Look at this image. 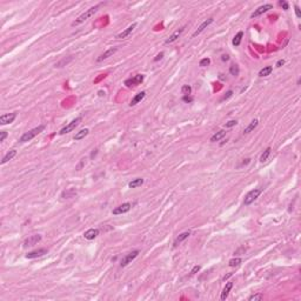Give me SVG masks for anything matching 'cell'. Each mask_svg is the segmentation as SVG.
I'll return each mask as SVG.
<instances>
[{
  "instance_id": "obj_36",
  "label": "cell",
  "mask_w": 301,
  "mask_h": 301,
  "mask_svg": "<svg viewBox=\"0 0 301 301\" xmlns=\"http://www.w3.org/2000/svg\"><path fill=\"white\" fill-rule=\"evenodd\" d=\"M236 124H238V121H236V120H229L228 122H226L225 126L227 128H229V127H233V126H235Z\"/></svg>"
},
{
  "instance_id": "obj_32",
  "label": "cell",
  "mask_w": 301,
  "mask_h": 301,
  "mask_svg": "<svg viewBox=\"0 0 301 301\" xmlns=\"http://www.w3.org/2000/svg\"><path fill=\"white\" fill-rule=\"evenodd\" d=\"M210 64H211V60H210L208 58H203V59H201L200 62H199V65H200L201 67H206V66H208Z\"/></svg>"
},
{
  "instance_id": "obj_8",
  "label": "cell",
  "mask_w": 301,
  "mask_h": 301,
  "mask_svg": "<svg viewBox=\"0 0 301 301\" xmlns=\"http://www.w3.org/2000/svg\"><path fill=\"white\" fill-rule=\"evenodd\" d=\"M273 8V5L272 4H266V5H262V6H260V7H258L251 14V18L253 19V18H256V17H259V15H261V14H263V13H266V12H268L269 9H272Z\"/></svg>"
},
{
  "instance_id": "obj_43",
  "label": "cell",
  "mask_w": 301,
  "mask_h": 301,
  "mask_svg": "<svg viewBox=\"0 0 301 301\" xmlns=\"http://www.w3.org/2000/svg\"><path fill=\"white\" fill-rule=\"evenodd\" d=\"M284 64H285V60H279L278 62H277V67H281Z\"/></svg>"
},
{
  "instance_id": "obj_38",
  "label": "cell",
  "mask_w": 301,
  "mask_h": 301,
  "mask_svg": "<svg viewBox=\"0 0 301 301\" xmlns=\"http://www.w3.org/2000/svg\"><path fill=\"white\" fill-rule=\"evenodd\" d=\"M182 100H184L185 102H192V101H193V98L189 97V95H185V97L182 98Z\"/></svg>"
},
{
  "instance_id": "obj_4",
  "label": "cell",
  "mask_w": 301,
  "mask_h": 301,
  "mask_svg": "<svg viewBox=\"0 0 301 301\" xmlns=\"http://www.w3.org/2000/svg\"><path fill=\"white\" fill-rule=\"evenodd\" d=\"M80 122H81V118H80V117H79V118H75L74 120H72L68 125H66L64 128H61L60 132H59V134H60V136H64V134H67L69 132H72L73 129H75V127H76Z\"/></svg>"
},
{
  "instance_id": "obj_23",
  "label": "cell",
  "mask_w": 301,
  "mask_h": 301,
  "mask_svg": "<svg viewBox=\"0 0 301 301\" xmlns=\"http://www.w3.org/2000/svg\"><path fill=\"white\" fill-rule=\"evenodd\" d=\"M258 124H259V120H258V119H254V120H252L248 126L245 128L243 133H245V134H248V133H251V132H252V131H253V129H254V128L258 126Z\"/></svg>"
},
{
  "instance_id": "obj_21",
  "label": "cell",
  "mask_w": 301,
  "mask_h": 301,
  "mask_svg": "<svg viewBox=\"0 0 301 301\" xmlns=\"http://www.w3.org/2000/svg\"><path fill=\"white\" fill-rule=\"evenodd\" d=\"M191 235V232L189 231H187V232H184V233H181L177 239H175V241H174V246H178L180 242H182L184 240H186L187 239L188 236Z\"/></svg>"
},
{
  "instance_id": "obj_25",
  "label": "cell",
  "mask_w": 301,
  "mask_h": 301,
  "mask_svg": "<svg viewBox=\"0 0 301 301\" xmlns=\"http://www.w3.org/2000/svg\"><path fill=\"white\" fill-rule=\"evenodd\" d=\"M143 184V179H141V178H136V179L131 181V182L128 184V186H129V188H136V187H139V186H141Z\"/></svg>"
},
{
  "instance_id": "obj_29",
  "label": "cell",
  "mask_w": 301,
  "mask_h": 301,
  "mask_svg": "<svg viewBox=\"0 0 301 301\" xmlns=\"http://www.w3.org/2000/svg\"><path fill=\"white\" fill-rule=\"evenodd\" d=\"M241 262H242V260H241L240 258H234V259H231V260H229L228 265H229L231 267H235V266H239Z\"/></svg>"
},
{
  "instance_id": "obj_34",
  "label": "cell",
  "mask_w": 301,
  "mask_h": 301,
  "mask_svg": "<svg viewBox=\"0 0 301 301\" xmlns=\"http://www.w3.org/2000/svg\"><path fill=\"white\" fill-rule=\"evenodd\" d=\"M279 5H280L281 7L284 8L285 11H287V9L289 8V5H288V2H287V1H285V0H280V1H279Z\"/></svg>"
},
{
  "instance_id": "obj_31",
  "label": "cell",
  "mask_w": 301,
  "mask_h": 301,
  "mask_svg": "<svg viewBox=\"0 0 301 301\" xmlns=\"http://www.w3.org/2000/svg\"><path fill=\"white\" fill-rule=\"evenodd\" d=\"M181 92H182V94H185V95H189V94L192 93V87L188 86V85H184L182 88H181Z\"/></svg>"
},
{
  "instance_id": "obj_30",
  "label": "cell",
  "mask_w": 301,
  "mask_h": 301,
  "mask_svg": "<svg viewBox=\"0 0 301 301\" xmlns=\"http://www.w3.org/2000/svg\"><path fill=\"white\" fill-rule=\"evenodd\" d=\"M263 299V294L258 293V294H253L248 298L249 301H256V300H262Z\"/></svg>"
},
{
  "instance_id": "obj_9",
  "label": "cell",
  "mask_w": 301,
  "mask_h": 301,
  "mask_svg": "<svg viewBox=\"0 0 301 301\" xmlns=\"http://www.w3.org/2000/svg\"><path fill=\"white\" fill-rule=\"evenodd\" d=\"M131 208H132V205L129 203H122V205H120V206H118V207H115V208L113 210V214H114V215L124 214V213H127Z\"/></svg>"
},
{
  "instance_id": "obj_11",
  "label": "cell",
  "mask_w": 301,
  "mask_h": 301,
  "mask_svg": "<svg viewBox=\"0 0 301 301\" xmlns=\"http://www.w3.org/2000/svg\"><path fill=\"white\" fill-rule=\"evenodd\" d=\"M45 254H47V249L40 248V249H37V251H33V252L27 253L26 258L27 259H35V258H40V256L45 255Z\"/></svg>"
},
{
  "instance_id": "obj_2",
  "label": "cell",
  "mask_w": 301,
  "mask_h": 301,
  "mask_svg": "<svg viewBox=\"0 0 301 301\" xmlns=\"http://www.w3.org/2000/svg\"><path fill=\"white\" fill-rule=\"evenodd\" d=\"M44 129H45V126H44V125H40V126H38V127L33 128V129H31L28 132L24 133L23 136H20L19 141H20V143H27V141H31L33 138H35L38 134H40Z\"/></svg>"
},
{
  "instance_id": "obj_1",
  "label": "cell",
  "mask_w": 301,
  "mask_h": 301,
  "mask_svg": "<svg viewBox=\"0 0 301 301\" xmlns=\"http://www.w3.org/2000/svg\"><path fill=\"white\" fill-rule=\"evenodd\" d=\"M101 5H102V4H98V5L93 6V7L88 8L87 11H85V12H84L80 17H78V19H75L74 21L72 23V26H78V25H80V24H83L85 20H87L88 18H91V17L94 14V13H97V12H98V9H99V7H100Z\"/></svg>"
},
{
  "instance_id": "obj_39",
  "label": "cell",
  "mask_w": 301,
  "mask_h": 301,
  "mask_svg": "<svg viewBox=\"0 0 301 301\" xmlns=\"http://www.w3.org/2000/svg\"><path fill=\"white\" fill-rule=\"evenodd\" d=\"M294 9H295V14H296V17L298 18H300L301 17V12H300V8H299V6H294Z\"/></svg>"
},
{
  "instance_id": "obj_22",
  "label": "cell",
  "mask_w": 301,
  "mask_h": 301,
  "mask_svg": "<svg viewBox=\"0 0 301 301\" xmlns=\"http://www.w3.org/2000/svg\"><path fill=\"white\" fill-rule=\"evenodd\" d=\"M88 133H90V129H87V128H85V129H81V131H79L74 136V140H81V139H84L85 136H88Z\"/></svg>"
},
{
  "instance_id": "obj_33",
  "label": "cell",
  "mask_w": 301,
  "mask_h": 301,
  "mask_svg": "<svg viewBox=\"0 0 301 301\" xmlns=\"http://www.w3.org/2000/svg\"><path fill=\"white\" fill-rule=\"evenodd\" d=\"M74 194H76V192H75L74 189H68L67 192H64L62 193V196H69L71 198V196H73Z\"/></svg>"
},
{
  "instance_id": "obj_15",
  "label": "cell",
  "mask_w": 301,
  "mask_h": 301,
  "mask_svg": "<svg viewBox=\"0 0 301 301\" xmlns=\"http://www.w3.org/2000/svg\"><path fill=\"white\" fill-rule=\"evenodd\" d=\"M99 235V229L98 228H91L88 231H86L85 233H84V236H85V239H87V240H93L94 238H97Z\"/></svg>"
},
{
  "instance_id": "obj_17",
  "label": "cell",
  "mask_w": 301,
  "mask_h": 301,
  "mask_svg": "<svg viewBox=\"0 0 301 301\" xmlns=\"http://www.w3.org/2000/svg\"><path fill=\"white\" fill-rule=\"evenodd\" d=\"M232 287H233V282H227V284H226L225 288H224V291H222V293H221V296H220V299L222 301L227 299V296H228V294L231 292Z\"/></svg>"
},
{
  "instance_id": "obj_41",
  "label": "cell",
  "mask_w": 301,
  "mask_h": 301,
  "mask_svg": "<svg viewBox=\"0 0 301 301\" xmlns=\"http://www.w3.org/2000/svg\"><path fill=\"white\" fill-rule=\"evenodd\" d=\"M162 57H164V53L161 52V53H159L158 55L154 58V61H158V60H160V59H162Z\"/></svg>"
},
{
  "instance_id": "obj_14",
  "label": "cell",
  "mask_w": 301,
  "mask_h": 301,
  "mask_svg": "<svg viewBox=\"0 0 301 301\" xmlns=\"http://www.w3.org/2000/svg\"><path fill=\"white\" fill-rule=\"evenodd\" d=\"M213 21H214V20H213L212 18L207 19V20H205V21H203V23L201 24V25H200L199 27H198V30H196L195 32L193 33V37H196V35H199V34H200V33H201V32H203L205 28H207V27H208V26H210V25H211Z\"/></svg>"
},
{
  "instance_id": "obj_13",
  "label": "cell",
  "mask_w": 301,
  "mask_h": 301,
  "mask_svg": "<svg viewBox=\"0 0 301 301\" xmlns=\"http://www.w3.org/2000/svg\"><path fill=\"white\" fill-rule=\"evenodd\" d=\"M117 51H118V48H117V47L107 50V51H105V52H104L102 54H101V55H100V57H99L98 59H97V61H98V62H100V61H104V60H106V59H108V58H110V57H112L113 54L117 52Z\"/></svg>"
},
{
  "instance_id": "obj_5",
  "label": "cell",
  "mask_w": 301,
  "mask_h": 301,
  "mask_svg": "<svg viewBox=\"0 0 301 301\" xmlns=\"http://www.w3.org/2000/svg\"><path fill=\"white\" fill-rule=\"evenodd\" d=\"M139 251L138 249H136V251H132L131 253H128V254H126V255L124 256L122 258V260H121V262H120V266L121 267H125V266H127L128 263H131L134 259H136V256L139 255Z\"/></svg>"
},
{
  "instance_id": "obj_26",
  "label": "cell",
  "mask_w": 301,
  "mask_h": 301,
  "mask_svg": "<svg viewBox=\"0 0 301 301\" xmlns=\"http://www.w3.org/2000/svg\"><path fill=\"white\" fill-rule=\"evenodd\" d=\"M242 37H243V32H242V31H240V32H238V33L235 34V37H234V39H233V45H234V46H239V45H240L241 39H242Z\"/></svg>"
},
{
  "instance_id": "obj_7",
  "label": "cell",
  "mask_w": 301,
  "mask_h": 301,
  "mask_svg": "<svg viewBox=\"0 0 301 301\" xmlns=\"http://www.w3.org/2000/svg\"><path fill=\"white\" fill-rule=\"evenodd\" d=\"M143 81V74H136V75H134L133 78L127 79V80L125 81V85H126L127 87H134V86H136V85L141 84Z\"/></svg>"
},
{
  "instance_id": "obj_42",
  "label": "cell",
  "mask_w": 301,
  "mask_h": 301,
  "mask_svg": "<svg viewBox=\"0 0 301 301\" xmlns=\"http://www.w3.org/2000/svg\"><path fill=\"white\" fill-rule=\"evenodd\" d=\"M221 60H222V61H228V60H229V57H228L227 54H224V55L221 57Z\"/></svg>"
},
{
  "instance_id": "obj_40",
  "label": "cell",
  "mask_w": 301,
  "mask_h": 301,
  "mask_svg": "<svg viewBox=\"0 0 301 301\" xmlns=\"http://www.w3.org/2000/svg\"><path fill=\"white\" fill-rule=\"evenodd\" d=\"M200 268H201V267H200V266H198V265L194 266V267H193V269H192V272H191V274H192V275H193V274H195L196 272L200 271Z\"/></svg>"
},
{
  "instance_id": "obj_19",
  "label": "cell",
  "mask_w": 301,
  "mask_h": 301,
  "mask_svg": "<svg viewBox=\"0 0 301 301\" xmlns=\"http://www.w3.org/2000/svg\"><path fill=\"white\" fill-rule=\"evenodd\" d=\"M15 155H17V150H11L9 152H8L7 154L2 158V160H1V165H5L6 162H8L9 160H12V159L14 158Z\"/></svg>"
},
{
  "instance_id": "obj_27",
  "label": "cell",
  "mask_w": 301,
  "mask_h": 301,
  "mask_svg": "<svg viewBox=\"0 0 301 301\" xmlns=\"http://www.w3.org/2000/svg\"><path fill=\"white\" fill-rule=\"evenodd\" d=\"M271 152H272L271 147H268V148H266V150H263V153L261 154V157H260V161H261V162H265V161H267L268 157L271 155Z\"/></svg>"
},
{
  "instance_id": "obj_37",
  "label": "cell",
  "mask_w": 301,
  "mask_h": 301,
  "mask_svg": "<svg viewBox=\"0 0 301 301\" xmlns=\"http://www.w3.org/2000/svg\"><path fill=\"white\" fill-rule=\"evenodd\" d=\"M7 132L6 131H1L0 132V141H4L5 139H6V136H7Z\"/></svg>"
},
{
  "instance_id": "obj_20",
  "label": "cell",
  "mask_w": 301,
  "mask_h": 301,
  "mask_svg": "<svg viewBox=\"0 0 301 301\" xmlns=\"http://www.w3.org/2000/svg\"><path fill=\"white\" fill-rule=\"evenodd\" d=\"M225 136H226V131L221 129V131H219V132H217L215 134H213V136H212L211 141L212 143H217V141H219V140H221V139H222Z\"/></svg>"
},
{
  "instance_id": "obj_35",
  "label": "cell",
  "mask_w": 301,
  "mask_h": 301,
  "mask_svg": "<svg viewBox=\"0 0 301 301\" xmlns=\"http://www.w3.org/2000/svg\"><path fill=\"white\" fill-rule=\"evenodd\" d=\"M232 95H233V91H228V92L226 93L225 95H224V97L221 98V101H225V100H227V99H229L231 97H232Z\"/></svg>"
},
{
  "instance_id": "obj_12",
  "label": "cell",
  "mask_w": 301,
  "mask_h": 301,
  "mask_svg": "<svg viewBox=\"0 0 301 301\" xmlns=\"http://www.w3.org/2000/svg\"><path fill=\"white\" fill-rule=\"evenodd\" d=\"M136 23H133L132 25H131V26H128L126 30H124L122 32H121V33H119V34L117 35V38H118V39H125V38L129 37V34H131V33H132V32L134 31V28H136Z\"/></svg>"
},
{
  "instance_id": "obj_18",
  "label": "cell",
  "mask_w": 301,
  "mask_h": 301,
  "mask_svg": "<svg viewBox=\"0 0 301 301\" xmlns=\"http://www.w3.org/2000/svg\"><path fill=\"white\" fill-rule=\"evenodd\" d=\"M145 95H146V92H140V93H138L136 97H134V98L131 100V104H129V105H131V106H136V104H139V102H140V101H141V100L145 98Z\"/></svg>"
},
{
  "instance_id": "obj_6",
  "label": "cell",
  "mask_w": 301,
  "mask_h": 301,
  "mask_svg": "<svg viewBox=\"0 0 301 301\" xmlns=\"http://www.w3.org/2000/svg\"><path fill=\"white\" fill-rule=\"evenodd\" d=\"M40 240H41V235H39V234L31 235V236H28L26 240L24 241V247H25V248H27V247H32V246L37 245Z\"/></svg>"
},
{
  "instance_id": "obj_24",
  "label": "cell",
  "mask_w": 301,
  "mask_h": 301,
  "mask_svg": "<svg viewBox=\"0 0 301 301\" xmlns=\"http://www.w3.org/2000/svg\"><path fill=\"white\" fill-rule=\"evenodd\" d=\"M272 72H273V67L272 66H266V67H263L260 72H259V76H268V75L271 74Z\"/></svg>"
},
{
  "instance_id": "obj_16",
  "label": "cell",
  "mask_w": 301,
  "mask_h": 301,
  "mask_svg": "<svg viewBox=\"0 0 301 301\" xmlns=\"http://www.w3.org/2000/svg\"><path fill=\"white\" fill-rule=\"evenodd\" d=\"M184 30H185V27H181V28H179V30L175 31V32H174L173 34L168 38V39H166L165 44H171V43H174V41H175V40H177V39L181 35V33L184 32Z\"/></svg>"
},
{
  "instance_id": "obj_10",
  "label": "cell",
  "mask_w": 301,
  "mask_h": 301,
  "mask_svg": "<svg viewBox=\"0 0 301 301\" xmlns=\"http://www.w3.org/2000/svg\"><path fill=\"white\" fill-rule=\"evenodd\" d=\"M17 118V113H8V114H4L0 117V125H7L13 122L14 119Z\"/></svg>"
},
{
  "instance_id": "obj_3",
  "label": "cell",
  "mask_w": 301,
  "mask_h": 301,
  "mask_svg": "<svg viewBox=\"0 0 301 301\" xmlns=\"http://www.w3.org/2000/svg\"><path fill=\"white\" fill-rule=\"evenodd\" d=\"M261 192H262V188H254V189L249 191L248 193L246 194V196H245L243 203L245 205H251L252 203H254L258 199V196L261 194Z\"/></svg>"
},
{
  "instance_id": "obj_28",
  "label": "cell",
  "mask_w": 301,
  "mask_h": 301,
  "mask_svg": "<svg viewBox=\"0 0 301 301\" xmlns=\"http://www.w3.org/2000/svg\"><path fill=\"white\" fill-rule=\"evenodd\" d=\"M239 72H240V69H239V66H238V65H235V64L231 65V67H229V73H231V74L234 75V76H238V75H239Z\"/></svg>"
}]
</instances>
